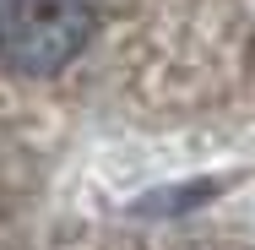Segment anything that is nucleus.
<instances>
[{
  "label": "nucleus",
  "mask_w": 255,
  "mask_h": 250,
  "mask_svg": "<svg viewBox=\"0 0 255 250\" xmlns=\"http://www.w3.org/2000/svg\"><path fill=\"white\" fill-rule=\"evenodd\" d=\"M98 33V0H0V65L54 76Z\"/></svg>",
  "instance_id": "nucleus-1"
}]
</instances>
